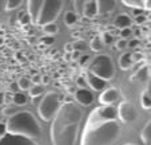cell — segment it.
I'll list each match as a JSON object with an SVG mask.
<instances>
[{"instance_id": "6da1fadb", "label": "cell", "mask_w": 151, "mask_h": 145, "mask_svg": "<svg viewBox=\"0 0 151 145\" xmlns=\"http://www.w3.org/2000/svg\"><path fill=\"white\" fill-rule=\"evenodd\" d=\"M82 122V110L74 102L62 103L51 121L50 138L52 145H75Z\"/></svg>"}, {"instance_id": "7a4b0ae2", "label": "cell", "mask_w": 151, "mask_h": 145, "mask_svg": "<svg viewBox=\"0 0 151 145\" xmlns=\"http://www.w3.org/2000/svg\"><path fill=\"white\" fill-rule=\"evenodd\" d=\"M120 136V126L116 121L99 124H84L80 145H111Z\"/></svg>"}, {"instance_id": "3957f363", "label": "cell", "mask_w": 151, "mask_h": 145, "mask_svg": "<svg viewBox=\"0 0 151 145\" xmlns=\"http://www.w3.org/2000/svg\"><path fill=\"white\" fill-rule=\"evenodd\" d=\"M6 132L12 136H20L26 138L35 140L40 137L42 128H40L37 119L29 113L28 110L17 111L12 117L7 119Z\"/></svg>"}, {"instance_id": "277c9868", "label": "cell", "mask_w": 151, "mask_h": 145, "mask_svg": "<svg viewBox=\"0 0 151 145\" xmlns=\"http://www.w3.org/2000/svg\"><path fill=\"white\" fill-rule=\"evenodd\" d=\"M87 71L94 74L95 77L103 79L104 82H109L115 75V66L112 62V58L109 54L98 55L92 60H90Z\"/></svg>"}, {"instance_id": "5b68a950", "label": "cell", "mask_w": 151, "mask_h": 145, "mask_svg": "<svg viewBox=\"0 0 151 145\" xmlns=\"http://www.w3.org/2000/svg\"><path fill=\"white\" fill-rule=\"evenodd\" d=\"M63 1L62 0H42V6L39 8L37 16L35 19V26H46L51 24L58 19L59 14L63 9Z\"/></svg>"}, {"instance_id": "8992f818", "label": "cell", "mask_w": 151, "mask_h": 145, "mask_svg": "<svg viewBox=\"0 0 151 145\" xmlns=\"http://www.w3.org/2000/svg\"><path fill=\"white\" fill-rule=\"evenodd\" d=\"M62 100H63V97L58 91L52 90L44 94L40 103L37 105V114L40 116V118L43 121H47V122L52 121V118L58 113L59 108L62 106V103H63Z\"/></svg>"}, {"instance_id": "52a82bcc", "label": "cell", "mask_w": 151, "mask_h": 145, "mask_svg": "<svg viewBox=\"0 0 151 145\" xmlns=\"http://www.w3.org/2000/svg\"><path fill=\"white\" fill-rule=\"evenodd\" d=\"M107 121H116V109L114 106H98L90 111L86 124H99Z\"/></svg>"}, {"instance_id": "ba28073f", "label": "cell", "mask_w": 151, "mask_h": 145, "mask_svg": "<svg viewBox=\"0 0 151 145\" xmlns=\"http://www.w3.org/2000/svg\"><path fill=\"white\" fill-rule=\"evenodd\" d=\"M137 116H138L137 108L131 102L123 101V102L119 103V106L116 109V118H119L123 124L134 122L137 119Z\"/></svg>"}, {"instance_id": "9c48e42d", "label": "cell", "mask_w": 151, "mask_h": 145, "mask_svg": "<svg viewBox=\"0 0 151 145\" xmlns=\"http://www.w3.org/2000/svg\"><path fill=\"white\" fill-rule=\"evenodd\" d=\"M0 145H39L35 140L26 138L20 136H12V134H4L0 137Z\"/></svg>"}, {"instance_id": "30bf717a", "label": "cell", "mask_w": 151, "mask_h": 145, "mask_svg": "<svg viewBox=\"0 0 151 145\" xmlns=\"http://www.w3.org/2000/svg\"><path fill=\"white\" fill-rule=\"evenodd\" d=\"M118 97H119V91L116 87L104 89L99 95V102L102 106H112V103L118 100Z\"/></svg>"}, {"instance_id": "8fae6325", "label": "cell", "mask_w": 151, "mask_h": 145, "mask_svg": "<svg viewBox=\"0 0 151 145\" xmlns=\"http://www.w3.org/2000/svg\"><path fill=\"white\" fill-rule=\"evenodd\" d=\"M131 82L132 83H138V85H145V83L148 82L150 79V65L146 63L142 67H139L134 74L131 75Z\"/></svg>"}, {"instance_id": "7c38bea8", "label": "cell", "mask_w": 151, "mask_h": 145, "mask_svg": "<svg viewBox=\"0 0 151 145\" xmlns=\"http://www.w3.org/2000/svg\"><path fill=\"white\" fill-rule=\"evenodd\" d=\"M83 77H84L87 86H90V87H91L94 91H100V90H104V89H106L107 82H104L103 79L95 77L94 74H91V73H88V71H86Z\"/></svg>"}, {"instance_id": "4fadbf2b", "label": "cell", "mask_w": 151, "mask_h": 145, "mask_svg": "<svg viewBox=\"0 0 151 145\" xmlns=\"http://www.w3.org/2000/svg\"><path fill=\"white\" fill-rule=\"evenodd\" d=\"M75 100L83 106H90L94 102V94L87 89H78L75 91Z\"/></svg>"}, {"instance_id": "5bb4252c", "label": "cell", "mask_w": 151, "mask_h": 145, "mask_svg": "<svg viewBox=\"0 0 151 145\" xmlns=\"http://www.w3.org/2000/svg\"><path fill=\"white\" fill-rule=\"evenodd\" d=\"M96 7H98V15H107L115 9L116 1H112V0H98Z\"/></svg>"}, {"instance_id": "9a60e30c", "label": "cell", "mask_w": 151, "mask_h": 145, "mask_svg": "<svg viewBox=\"0 0 151 145\" xmlns=\"http://www.w3.org/2000/svg\"><path fill=\"white\" fill-rule=\"evenodd\" d=\"M131 24H132V19L127 14H119L114 20V27L118 28L119 31L124 28H131Z\"/></svg>"}, {"instance_id": "2e32d148", "label": "cell", "mask_w": 151, "mask_h": 145, "mask_svg": "<svg viewBox=\"0 0 151 145\" xmlns=\"http://www.w3.org/2000/svg\"><path fill=\"white\" fill-rule=\"evenodd\" d=\"M82 15H83L84 17H88V19H92V17L98 16L96 1H95V0H87V1H84Z\"/></svg>"}, {"instance_id": "e0dca14e", "label": "cell", "mask_w": 151, "mask_h": 145, "mask_svg": "<svg viewBox=\"0 0 151 145\" xmlns=\"http://www.w3.org/2000/svg\"><path fill=\"white\" fill-rule=\"evenodd\" d=\"M40 6H42V0H28L27 1V11H28L27 15L31 19V23H34L35 19H36Z\"/></svg>"}, {"instance_id": "ac0fdd59", "label": "cell", "mask_w": 151, "mask_h": 145, "mask_svg": "<svg viewBox=\"0 0 151 145\" xmlns=\"http://www.w3.org/2000/svg\"><path fill=\"white\" fill-rule=\"evenodd\" d=\"M134 62H132V58H131V52H124V54L120 55L119 58V67L122 70H128L131 68Z\"/></svg>"}, {"instance_id": "d6986e66", "label": "cell", "mask_w": 151, "mask_h": 145, "mask_svg": "<svg viewBox=\"0 0 151 145\" xmlns=\"http://www.w3.org/2000/svg\"><path fill=\"white\" fill-rule=\"evenodd\" d=\"M140 103H142L143 109L146 110H150L151 108V93H150V89H145L140 94Z\"/></svg>"}, {"instance_id": "ffe728a7", "label": "cell", "mask_w": 151, "mask_h": 145, "mask_svg": "<svg viewBox=\"0 0 151 145\" xmlns=\"http://www.w3.org/2000/svg\"><path fill=\"white\" fill-rule=\"evenodd\" d=\"M140 138H142L145 145H151V122L147 121V124L145 125L142 133H140Z\"/></svg>"}, {"instance_id": "44dd1931", "label": "cell", "mask_w": 151, "mask_h": 145, "mask_svg": "<svg viewBox=\"0 0 151 145\" xmlns=\"http://www.w3.org/2000/svg\"><path fill=\"white\" fill-rule=\"evenodd\" d=\"M103 47H104V44H103L100 36H94L90 40V48H91L94 52H100L103 50Z\"/></svg>"}, {"instance_id": "7402d4cb", "label": "cell", "mask_w": 151, "mask_h": 145, "mask_svg": "<svg viewBox=\"0 0 151 145\" xmlns=\"http://www.w3.org/2000/svg\"><path fill=\"white\" fill-rule=\"evenodd\" d=\"M27 101H28V98H27V95L24 93H19V91H16V93L12 94V102H14L15 105L23 106V105L27 103Z\"/></svg>"}, {"instance_id": "603a6c76", "label": "cell", "mask_w": 151, "mask_h": 145, "mask_svg": "<svg viewBox=\"0 0 151 145\" xmlns=\"http://www.w3.org/2000/svg\"><path fill=\"white\" fill-rule=\"evenodd\" d=\"M42 31H43V34L47 35V36H54V35H56L58 32H59V28H58V26L55 24V23H51V24L43 26Z\"/></svg>"}, {"instance_id": "cb8c5ba5", "label": "cell", "mask_w": 151, "mask_h": 145, "mask_svg": "<svg viewBox=\"0 0 151 145\" xmlns=\"http://www.w3.org/2000/svg\"><path fill=\"white\" fill-rule=\"evenodd\" d=\"M78 22V16L74 14V11H67L66 15H64V23L66 26L68 27H74Z\"/></svg>"}, {"instance_id": "d4e9b609", "label": "cell", "mask_w": 151, "mask_h": 145, "mask_svg": "<svg viewBox=\"0 0 151 145\" xmlns=\"http://www.w3.org/2000/svg\"><path fill=\"white\" fill-rule=\"evenodd\" d=\"M122 4L127 7H131L134 9H145V3L140 0H123Z\"/></svg>"}, {"instance_id": "484cf974", "label": "cell", "mask_w": 151, "mask_h": 145, "mask_svg": "<svg viewBox=\"0 0 151 145\" xmlns=\"http://www.w3.org/2000/svg\"><path fill=\"white\" fill-rule=\"evenodd\" d=\"M32 86L31 81H29L28 77H26V75H23V77H20L19 81H17V87L20 89V90H29V87Z\"/></svg>"}, {"instance_id": "4316f807", "label": "cell", "mask_w": 151, "mask_h": 145, "mask_svg": "<svg viewBox=\"0 0 151 145\" xmlns=\"http://www.w3.org/2000/svg\"><path fill=\"white\" fill-rule=\"evenodd\" d=\"M28 91H29V97L31 98H36V97H40L44 93V89H43L42 85H32Z\"/></svg>"}, {"instance_id": "83f0119b", "label": "cell", "mask_w": 151, "mask_h": 145, "mask_svg": "<svg viewBox=\"0 0 151 145\" xmlns=\"http://www.w3.org/2000/svg\"><path fill=\"white\" fill-rule=\"evenodd\" d=\"M99 36H100V39H102L103 44H111V43L114 42V35H112L110 31H104V32H102V34H100Z\"/></svg>"}, {"instance_id": "f1b7e54d", "label": "cell", "mask_w": 151, "mask_h": 145, "mask_svg": "<svg viewBox=\"0 0 151 145\" xmlns=\"http://www.w3.org/2000/svg\"><path fill=\"white\" fill-rule=\"evenodd\" d=\"M22 3H23L22 0H6V11H11V9L19 8Z\"/></svg>"}, {"instance_id": "f546056e", "label": "cell", "mask_w": 151, "mask_h": 145, "mask_svg": "<svg viewBox=\"0 0 151 145\" xmlns=\"http://www.w3.org/2000/svg\"><path fill=\"white\" fill-rule=\"evenodd\" d=\"M3 113H1V116H4V117H12L14 114H16L17 113V110H16V108L15 106H12V105H7V106H4L3 108Z\"/></svg>"}, {"instance_id": "4dcf8cb0", "label": "cell", "mask_w": 151, "mask_h": 145, "mask_svg": "<svg viewBox=\"0 0 151 145\" xmlns=\"http://www.w3.org/2000/svg\"><path fill=\"white\" fill-rule=\"evenodd\" d=\"M72 47H74L75 51L82 52L83 50H84V48L87 47V44H86V42H84L83 39H78V40H75V42L72 43Z\"/></svg>"}, {"instance_id": "1f68e13d", "label": "cell", "mask_w": 151, "mask_h": 145, "mask_svg": "<svg viewBox=\"0 0 151 145\" xmlns=\"http://www.w3.org/2000/svg\"><path fill=\"white\" fill-rule=\"evenodd\" d=\"M29 23H31V19H29V16L26 14V12H22V14L19 15L17 24H20V26H27V24H29Z\"/></svg>"}, {"instance_id": "d6a6232c", "label": "cell", "mask_w": 151, "mask_h": 145, "mask_svg": "<svg viewBox=\"0 0 151 145\" xmlns=\"http://www.w3.org/2000/svg\"><path fill=\"white\" fill-rule=\"evenodd\" d=\"M90 60H91V57L88 54H84V55H80L79 59H78V65L80 67H86V66H88Z\"/></svg>"}, {"instance_id": "836d02e7", "label": "cell", "mask_w": 151, "mask_h": 145, "mask_svg": "<svg viewBox=\"0 0 151 145\" xmlns=\"http://www.w3.org/2000/svg\"><path fill=\"white\" fill-rule=\"evenodd\" d=\"M74 14L76 15H82L83 12V6H84V1H80V0H76V1H74Z\"/></svg>"}, {"instance_id": "e575fe53", "label": "cell", "mask_w": 151, "mask_h": 145, "mask_svg": "<svg viewBox=\"0 0 151 145\" xmlns=\"http://www.w3.org/2000/svg\"><path fill=\"white\" fill-rule=\"evenodd\" d=\"M131 58H132V62L134 63H139V62L145 60V54H143L142 51H135L131 54Z\"/></svg>"}, {"instance_id": "d590c367", "label": "cell", "mask_w": 151, "mask_h": 145, "mask_svg": "<svg viewBox=\"0 0 151 145\" xmlns=\"http://www.w3.org/2000/svg\"><path fill=\"white\" fill-rule=\"evenodd\" d=\"M127 43H128V40H126V39H119L116 43H115V47H114V48H116V50H124V48L127 47Z\"/></svg>"}, {"instance_id": "8d00e7d4", "label": "cell", "mask_w": 151, "mask_h": 145, "mask_svg": "<svg viewBox=\"0 0 151 145\" xmlns=\"http://www.w3.org/2000/svg\"><path fill=\"white\" fill-rule=\"evenodd\" d=\"M119 35L122 38L120 39H126L127 40V38H130L132 35V31H131V28H124V30H120L119 31Z\"/></svg>"}, {"instance_id": "74e56055", "label": "cell", "mask_w": 151, "mask_h": 145, "mask_svg": "<svg viewBox=\"0 0 151 145\" xmlns=\"http://www.w3.org/2000/svg\"><path fill=\"white\" fill-rule=\"evenodd\" d=\"M55 42V38L54 36H43L42 39H40V43L44 46H51L52 43Z\"/></svg>"}, {"instance_id": "f35d334b", "label": "cell", "mask_w": 151, "mask_h": 145, "mask_svg": "<svg viewBox=\"0 0 151 145\" xmlns=\"http://www.w3.org/2000/svg\"><path fill=\"white\" fill-rule=\"evenodd\" d=\"M76 85L79 89H86V86H87V83H86V79L83 75H79V77L76 78Z\"/></svg>"}, {"instance_id": "ab89813d", "label": "cell", "mask_w": 151, "mask_h": 145, "mask_svg": "<svg viewBox=\"0 0 151 145\" xmlns=\"http://www.w3.org/2000/svg\"><path fill=\"white\" fill-rule=\"evenodd\" d=\"M147 22V16L146 15H138V16H135V23L137 24H145V23Z\"/></svg>"}, {"instance_id": "60d3db41", "label": "cell", "mask_w": 151, "mask_h": 145, "mask_svg": "<svg viewBox=\"0 0 151 145\" xmlns=\"http://www.w3.org/2000/svg\"><path fill=\"white\" fill-rule=\"evenodd\" d=\"M29 81H31V83H34V85H40V82H42V75L34 74L32 78H29Z\"/></svg>"}, {"instance_id": "b9f144b4", "label": "cell", "mask_w": 151, "mask_h": 145, "mask_svg": "<svg viewBox=\"0 0 151 145\" xmlns=\"http://www.w3.org/2000/svg\"><path fill=\"white\" fill-rule=\"evenodd\" d=\"M140 44V42H139V39H132V40H130V42L127 43V46L128 47H138V46Z\"/></svg>"}, {"instance_id": "7bdbcfd3", "label": "cell", "mask_w": 151, "mask_h": 145, "mask_svg": "<svg viewBox=\"0 0 151 145\" xmlns=\"http://www.w3.org/2000/svg\"><path fill=\"white\" fill-rule=\"evenodd\" d=\"M11 102H12V94H9V93H4V103L9 105Z\"/></svg>"}, {"instance_id": "ee69618b", "label": "cell", "mask_w": 151, "mask_h": 145, "mask_svg": "<svg viewBox=\"0 0 151 145\" xmlns=\"http://www.w3.org/2000/svg\"><path fill=\"white\" fill-rule=\"evenodd\" d=\"M64 51H66L67 54H71V52L74 51V47H72V43H66V44H64Z\"/></svg>"}, {"instance_id": "f6af8a7d", "label": "cell", "mask_w": 151, "mask_h": 145, "mask_svg": "<svg viewBox=\"0 0 151 145\" xmlns=\"http://www.w3.org/2000/svg\"><path fill=\"white\" fill-rule=\"evenodd\" d=\"M80 55H82V52L75 51V50H74V51L71 52V60H78V59H79Z\"/></svg>"}, {"instance_id": "bcb514c9", "label": "cell", "mask_w": 151, "mask_h": 145, "mask_svg": "<svg viewBox=\"0 0 151 145\" xmlns=\"http://www.w3.org/2000/svg\"><path fill=\"white\" fill-rule=\"evenodd\" d=\"M4 134H7V132H6V124L3 121V122H0V137H3Z\"/></svg>"}, {"instance_id": "7dc6e473", "label": "cell", "mask_w": 151, "mask_h": 145, "mask_svg": "<svg viewBox=\"0 0 151 145\" xmlns=\"http://www.w3.org/2000/svg\"><path fill=\"white\" fill-rule=\"evenodd\" d=\"M42 86H46V85H48L50 83V77L48 75H42Z\"/></svg>"}, {"instance_id": "c3c4849f", "label": "cell", "mask_w": 151, "mask_h": 145, "mask_svg": "<svg viewBox=\"0 0 151 145\" xmlns=\"http://www.w3.org/2000/svg\"><path fill=\"white\" fill-rule=\"evenodd\" d=\"M6 11V0H0V15Z\"/></svg>"}, {"instance_id": "681fc988", "label": "cell", "mask_w": 151, "mask_h": 145, "mask_svg": "<svg viewBox=\"0 0 151 145\" xmlns=\"http://www.w3.org/2000/svg\"><path fill=\"white\" fill-rule=\"evenodd\" d=\"M71 36L74 38V39L78 40V39H79V36H80V32H79V31H72V32H71Z\"/></svg>"}, {"instance_id": "f907efd6", "label": "cell", "mask_w": 151, "mask_h": 145, "mask_svg": "<svg viewBox=\"0 0 151 145\" xmlns=\"http://www.w3.org/2000/svg\"><path fill=\"white\" fill-rule=\"evenodd\" d=\"M143 3H145V9L150 11V4H151L150 0H143Z\"/></svg>"}, {"instance_id": "816d5d0a", "label": "cell", "mask_w": 151, "mask_h": 145, "mask_svg": "<svg viewBox=\"0 0 151 145\" xmlns=\"http://www.w3.org/2000/svg\"><path fill=\"white\" fill-rule=\"evenodd\" d=\"M132 15H134V16H138V15H143V9H134Z\"/></svg>"}, {"instance_id": "f5cc1de1", "label": "cell", "mask_w": 151, "mask_h": 145, "mask_svg": "<svg viewBox=\"0 0 151 145\" xmlns=\"http://www.w3.org/2000/svg\"><path fill=\"white\" fill-rule=\"evenodd\" d=\"M0 105H4V93L0 91Z\"/></svg>"}, {"instance_id": "db71d44e", "label": "cell", "mask_w": 151, "mask_h": 145, "mask_svg": "<svg viewBox=\"0 0 151 145\" xmlns=\"http://www.w3.org/2000/svg\"><path fill=\"white\" fill-rule=\"evenodd\" d=\"M64 59H66L67 62H70V60H71V54H67L66 52V54H64Z\"/></svg>"}, {"instance_id": "11a10c76", "label": "cell", "mask_w": 151, "mask_h": 145, "mask_svg": "<svg viewBox=\"0 0 151 145\" xmlns=\"http://www.w3.org/2000/svg\"><path fill=\"white\" fill-rule=\"evenodd\" d=\"M75 91H76V89L75 87H68V93L70 94H75Z\"/></svg>"}, {"instance_id": "9f6ffc18", "label": "cell", "mask_w": 151, "mask_h": 145, "mask_svg": "<svg viewBox=\"0 0 151 145\" xmlns=\"http://www.w3.org/2000/svg\"><path fill=\"white\" fill-rule=\"evenodd\" d=\"M124 145H137L135 142H127V144H124Z\"/></svg>"}, {"instance_id": "6f0895ef", "label": "cell", "mask_w": 151, "mask_h": 145, "mask_svg": "<svg viewBox=\"0 0 151 145\" xmlns=\"http://www.w3.org/2000/svg\"><path fill=\"white\" fill-rule=\"evenodd\" d=\"M0 122H3V116L0 114Z\"/></svg>"}]
</instances>
